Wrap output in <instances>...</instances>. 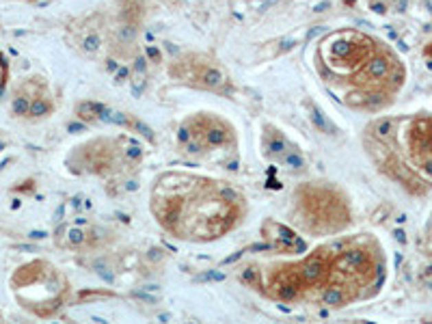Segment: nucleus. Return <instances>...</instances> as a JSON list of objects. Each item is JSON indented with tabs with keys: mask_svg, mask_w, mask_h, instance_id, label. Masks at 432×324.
Returning <instances> with one entry per match:
<instances>
[{
	"mask_svg": "<svg viewBox=\"0 0 432 324\" xmlns=\"http://www.w3.org/2000/svg\"><path fill=\"white\" fill-rule=\"evenodd\" d=\"M152 212L175 238L210 242L242 223L247 201L227 182L203 175L165 173L152 190Z\"/></svg>",
	"mask_w": 432,
	"mask_h": 324,
	"instance_id": "nucleus-1",
	"label": "nucleus"
},
{
	"mask_svg": "<svg viewBox=\"0 0 432 324\" xmlns=\"http://www.w3.org/2000/svg\"><path fill=\"white\" fill-rule=\"evenodd\" d=\"M318 65L335 89L350 86L341 100L354 108L385 106L405 82L400 58L385 43L354 28H341L318 43Z\"/></svg>",
	"mask_w": 432,
	"mask_h": 324,
	"instance_id": "nucleus-2",
	"label": "nucleus"
},
{
	"mask_svg": "<svg viewBox=\"0 0 432 324\" xmlns=\"http://www.w3.org/2000/svg\"><path fill=\"white\" fill-rule=\"evenodd\" d=\"M296 220L309 233H335L350 223V210L337 190L307 184L296 190Z\"/></svg>",
	"mask_w": 432,
	"mask_h": 324,
	"instance_id": "nucleus-3",
	"label": "nucleus"
},
{
	"mask_svg": "<svg viewBox=\"0 0 432 324\" xmlns=\"http://www.w3.org/2000/svg\"><path fill=\"white\" fill-rule=\"evenodd\" d=\"M180 143L195 156H207L225 165H229V158L236 156L238 150L234 128L212 113L188 117L180 128Z\"/></svg>",
	"mask_w": 432,
	"mask_h": 324,
	"instance_id": "nucleus-4",
	"label": "nucleus"
},
{
	"mask_svg": "<svg viewBox=\"0 0 432 324\" xmlns=\"http://www.w3.org/2000/svg\"><path fill=\"white\" fill-rule=\"evenodd\" d=\"M171 76L180 82L207 91H223L229 84V78L223 67L203 54H184L175 58V63L171 65Z\"/></svg>",
	"mask_w": 432,
	"mask_h": 324,
	"instance_id": "nucleus-5",
	"label": "nucleus"
},
{
	"mask_svg": "<svg viewBox=\"0 0 432 324\" xmlns=\"http://www.w3.org/2000/svg\"><path fill=\"white\" fill-rule=\"evenodd\" d=\"M407 147L413 165L432 175V117H415L407 130Z\"/></svg>",
	"mask_w": 432,
	"mask_h": 324,
	"instance_id": "nucleus-6",
	"label": "nucleus"
},
{
	"mask_svg": "<svg viewBox=\"0 0 432 324\" xmlns=\"http://www.w3.org/2000/svg\"><path fill=\"white\" fill-rule=\"evenodd\" d=\"M262 233L266 235V240L281 253H301L305 248L299 235H296L290 227L277 223V220H266L262 225Z\"/></svg>",
	"mask_w": 432,
	"mask_h": 324,
	"instance_id": "nucleus-7",
	"label": "nucleus"
},
{
	"mask_svg": "<svg viewBox=\"0 0 432 324\" xmlns=\"http://www.w3.org/2000/svg\"><path fill=\"white\" fill-rule=\"evenodd\" d=\"M50 111H52V102L46 95H39L31 102V111H28V115L31 117H46V115H50Z\"/></svg>",
	"mask_w": 432,
	"mask_h": 324,
	"instance_id": "nucleus-8",
	"label": "nucleus"
},
{
	"mask_svg": "<svg viewBox=\"0 0 432 324\" xmlns=\"http://www.w3.org/2000/svg\"><path fill=\"white\" fill-rule=\"evenodd\" d=\"M5 82H7V63H5L3 54H0V93L5 89Z\"/></svg>",
	"mask_w": 432,
	"mask_h": 324,
	"instance_id": "nucleus-9",
	"label": "nucleus"
}]
</instances>
